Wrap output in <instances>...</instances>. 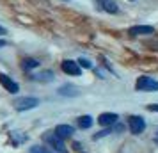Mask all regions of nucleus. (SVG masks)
I'll list each match as a JSON object with an SVG mask.
<instances>
[{
    "label": "nucleus",
    "mask_w": 158,
    "mask_h": 153,
    "mask_svg": "<svg viewBox=\"0 0 158 153\" xmlns=\"http://www.w3.org/2000/svg\"><path fill=\"white\" fill-rule=\"evenodd\" d=\"M43 141L46 142V144H50L55 151H59V153H66V146H64V142H62V139L59 137L55 132H46L43 135Z\"/></svg>",
    "instance_id": "1"
},
{
    "label": "nucleus",
    "mask_w": 158,
    "mask_h": 153,
    "mask_svg": "<svg viewBox=\"0 0 158 153\" xmlns=\"http://www.w3.org/2000/svg\"><path fill=\"white\" fill-rule=\"evenodd\" d=\"M137 91H146V93H153L158 91V82L151 77H139V80L135 82Z\"/></svg>",
    "instance_id": "2"
},
{
    "label": "nucleus",
    "mask_w": 158,
    "mask_h": 153,
    "mask_svg": "<svg viewBox=\"0 0 158 153\" xmlns=\"http://www.w3.org/2000/svg\"><path fill=\"white\" fill-rule=\"evenodd\" d=\"M39 105V100L37 98H30V96H25V98H18L15 102V109L23 112V110H30V109H36Z\"/></svg>",
    "instance_id": "3"
},
{
    "label": "nucleus",
    "mask_w": 158,
    "mask_h": 153,
    "mask_svg": "<svg viewBox=\"0 0 158 153\" xmlns=\"http://www.w3.org/2000/svg\"><path fill=\"white\" fill-rule=\"evenodd\" d=\"M128 126H130V132H131L133 135H139V134H142V130L146 128V123H144V119L140 116H130L128 117Z\"/></svg>",
    "instance_id": "4"
},
{
    "label": "nucleus",
    "mask_w": 158,
    "mask_h": 153,
    "mask_svg": "<svg viewBox=\"0 0 158 153\" xmlns=\"http://www.w3.org/2000/svg\"><path fill=\"white\" fill-rule=\"evenodd\" d=\"M0 84H2V87L6 89V91H9L11 95H16V93L20 91V86H18L11 77H7L6 73H0Z\"/></svg>",
    "instance_id": "5"
},
{
    "label": "nucleus",
    "mask_w": 158,
    "mask_h": 153,
    "mask_svg": "<svg viewBox=\"0 0 158 153\" xmlns=\"http://www.w3.org/2000/svg\"><path fill=\"white\" fill-rule=\"evenodd\" d=\"M62 71L68 73V75H73V77H78L80 73H82V68L75 61H64L62 62Z\"/></svg>",
    "instance_id": "6"
},
{
    "label": "nucleus",
    "mask_w": 158,
    "mask_h": 153,
    "mask_svg": "<svg viewBox=\"0 0 158 153\" xmlns=\"http://www.w3.org/2000/svg\"><path fill=\"white\" fill-rule=\"evenodd\" d=\"M117 114H114V112H103V114H100V117H98V123L101 125V126H112V125L117 123Z\"/></svg>",
    "instance_id": "7"
},
{
    "label": "nucleus",
    "mask_w": 158,
    "mask_h": 153,
    "mask_svg": "<svg viewBox=\"0 0 158 153\" xmlns=\"http://www.w3.org/2000/svg\"><path fill=\"white\" fill-rule=\"evenodd\" d=\"M155 29L151 25H135V27H130L128 34L131 36H146V34H153Z\"/></svg>",
    "instance_id": "8"
},
{
    "label": "nucleus",
    "mask_w": 158,
    "mask_h": 153,
    "mask_svg": "<svg viewBox=\"0 0 158 153\" xmlns=\"http://www.w3.org/2000/svg\"><path fill=\"white\" fill-rule=\"evenodd\" d=\"M55 134H57L60 139H68V137H71L73 134H75V128H73L71 125H57Z\"/></svg>",
    "instance_id": "9"
},
{
    "label": "nucleus",
    "mask_w": 158,
    "mask_h": 153,
    "mask_svg": "<svg viewBox=\"0 0 158 153\" xmlns=\"http://www.w3.org/2000/svg\"><path fill=\"white\" fill-rule=\"evenodd\" d=\"M100 4H101V7L105 9L107 13H110V15H115L119 11V7H117V4L114 0H100Z\"/></svg>",
    "instance_id": "10"
},
{
    "label": "nucleus",
    "mask_w": 158,
    "mask_h": 153,
    "mask_svg": "<svg viewBox=\"0 0 158 153\" xmlns=\"http://www.w3.org/2000/svg\"><path fill=\"white\" fill-rule=\"evenodd\" d=\"M59 95H62V96H78V89L75 87V86H62V87L59 89Z\"/></svg>",
    "instance_id": "11"
},
{
    "label": "nucleus",
    "mask_w": 158,
    "mask_h": 153,
    "mask_svg": "<svg viewBox=\"0 0 158 153\" xmlns=\"http://www.w3.org/2000/svg\"><path fill=\"white\" fill-rule=\"evenodd\" d=\"M78 126L80 128H91V126H93V117L91 116H80L78 117Z\"/></svg>",
    "instance_id": "12"
},
{
    "label": "nucleus",
    "mask_w": 158,
    "mask_h": 153,
    "mask_svg": "<svg viewBox=\"0 0 158 153\" xmlns=\"http://www.w3.org/2000/svg\"><path fill=\"white\" fill-rule=\"evenodd\" d=\"M22 66L25 70H32V68H37L39 66V61H36V59H23Z\"/></svg>",
    "instance_id": "13"
},
{
    "label": "nucleus",
    "mask_w": 158,
    "mask_h": 153,
    "mask_svg": "<svg viewBox=\"0 0 158 153\" xmlns=\"http://www.w3.org/2000/svg\"><path fill=\"white\" fill-rule=\"evenodd\" d=\"M34 79H36V80H52V79H53V73H52V71H44V73L36 75Z\"/></svg>",
    "instance_id": "14"
},
{
    "label": "nucleus",
    "mask_w": 158,
    "mask_h": 153,
    "mask_svg": "<svg viewBox=\"0 0 158 153\" xmlns=\"http://www.w3.org/2000/svg\"><path fill=\"white\" fill-rule=\"evenodd\" d=\"M30 153H52V151L46 150V148H43V146H32L30 148Z\"/></svg>",
    "instance_id": "15"
},
{
    "label": "nucleus",
    "mask_w": 158,
    "mask_h": 153,
    "mask_svg": "<svg viewBox=\"0 0 158 153\" xmlns=\"http://www.w3.org/2000/svg\"><path fill=\"white\" fill-rule=\"evenodd\" d=\"M78 64L82 66V68H87V70H91V68H93V62H91V61H87V59H78Z\"/></svg>",
    "instance_id": "16"
},
{
    "label": "nucleus",
    "mask_w": 158,
    "mask_h": 153,
    "mask_svg": "<svg viewBox=\"0 0 158 153\" xmlns=\"http://www.w3.org/2000/svg\"><path fill=\"white\" fill-rule=\"evenodd\" d=\"M148 109L151 112H158V103H151V105H148Z\"/></svg>",
    "instance_id": "17"
},
{
    "label": "nucleus",
    "mask_w": 158,
    "mask_h": 153,
    "mask_svg": "<svg viewBox=\"0 0 158 153\" xmlns=\"http://www.w3.org/2000/svg\"><path fill=\"white\" fill-rule=\"evenodd\" d=\"M4 34H6V29H4V27L0 25V36H4Z\"/></svg>",
    "instance_id": "18"
},
{
    "label": "nucleus",
    "mask_w": 158,
    "mask_h": 153,
    "mask_svg": "<svg viewBox=\"0 0 158 153\" xmlns=\"http://www.w3.org/2000/svg\"><path fill=\"white\" fill-rule=\"evenodd\" d=\"M6 45H7V43H6L4 39H0V48H2V46H6Z\"/></svg>",
    "instance_id": "19"
},
{
    "label": "nucleus",
    "mask_w": 158,
    "mask_h": 153,
    "mask_svg": "<svg viewBox=\"0 0 158 153\" xmlns=\"http://www.w3.org/2000/svg\"><path fill=\"white\" fill-rule=\"evenodd\" d=\"M130 2H135V0H130Z\"/></svg>",
    "instance_id": "20"
}]
</instances>
